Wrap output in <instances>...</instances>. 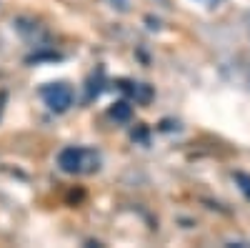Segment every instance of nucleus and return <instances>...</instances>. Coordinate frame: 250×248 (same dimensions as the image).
I'll list each match as a JSON object with an SVG mask.
<instances>
[{"label":"nucleus","mask_w":250,"mask_h":248,"mask_svg":"<svg viewBox=\"0 0 250 248\" xmlns=\"http://www.w3.org/2000/svg\"><path fill=\"white\" fill-rule=\"evenodd\" d=\"M43 100L50 111L62 113L73 106V90L68 86H62V83H58V86H50V88L43 90Z\"/></svg>","instance_id":"nucleus-1"},{"label":"nucleus","mask_w":250,"mask_h":248,"mask_svg":"<svg viewBox=\"0 0 250 248\" xmlns=\"http://www.w3.org/2000/svg\"><path fill=\"white\" fill-rule=\"evenodd\" d=\"M85 158H88L85 151L65 148V151H60V156H58V165L65 173H78V171H83V165H85Z\"/></svg>","instance_id":"nucleus-2"},{"label":"nucleus","mask_w":250,"mask_h":248,"mask_svg":"<svg viewBox=\"0 0 250 248\" xmlns=\"http://www.w3.org/2000/svg\"><path fill=\"white\" fill-rule=\"evenodd\" d=\"M110 115L115 120H130V106L128 103H115V108L110 111Z\"/></svg>","instance_id":"nucleus-3"},{"label":"nucleus","mask_w":250,"mask_h":248,"mask_svg":"<svg viewBox=\"0 0 250 248\" xmlns=\"http://www.w3.org/2000/svg\"><path fill=\"white\" fill-rule=\"evenodd\" d=\"M235 178L243 183V191H245V193H248V198H250V178H248V176H243V173H238Z\"/></svg>","instance_id":"nucleus-4"}]
</instances>
